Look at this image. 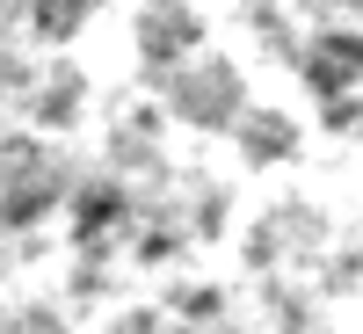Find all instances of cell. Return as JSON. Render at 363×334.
<instances>
[{"label": "cell", "instance_id": "obj_1", "mask_svg": "<svg viewBox=\"0 0 363 334\" xmlns=\"http://www.w3.org/2000/svg\"><path fill=\"white\" fill-rule=\"evenodd\" d=\"M116 218V196H95V204H80V233H102Z\"/></svg>", "mask_w": 363, "mask_h": 334}]
</instances>
